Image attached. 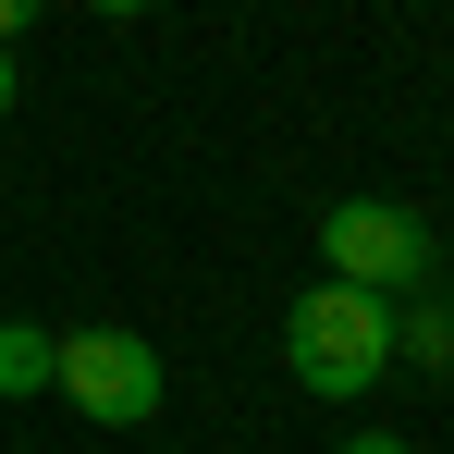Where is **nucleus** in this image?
I'll list each match as a JSON object with an SVG mask.
<instances>
[{
  "label": "nucleus",
  "instance_id": "nucleus-6",
  "mask_svg": "<svg viewBox=\"0 0 454 454\" xmlns=\"http://www.w3.org/2000/svg\"><path fill=\"white\" fill-rule=\"evenodd\" d=\"M37 12H50V0H0V50H12V37H25Z\"/></svg>",
  "mask_w": 454,
  "mask_h": 454
},
{
  "label": "nucleus",
  "instance_id": "nucleus-8",
  "mask_svg": "<svg viewBox=\"0 0 454 454\" xmlns=\"http://www.w3.org/2000/svg\"><path fill=\"white\" fill-rule=\"evenodd\" d=\"M86 12H111V25H136V12H160V0H86Z\"/></svg>",
  "mask_w": 454,
  "mask_h": 454
},
{
  "label": "nucleus",
  "instance_id": "nucleus-7",
  "mask_svg": "<svg viewBox=\"0 0 454 454\" xmlns=\"http://www.w3.org/2000/svg\"><path fill=\"white\" fill-rule=\"evenodd\" d=\"M344 454H418V442H405V430H356Z\"/></svg>",
  "mask_w": 454,
  "mask_h": 454
},
{
  "label": "nucleus",
  "instance_id": "nucleus-1",
  "mask_svg": "<svg viewBox=\"0 0 454 454\" xmlns=\"http://www.w3.org/2000/svg\"><path fill=\"white\" fill-rule=\"evenodd\" d=\"M283 369H295V393H332V405H356L380 369H393V295H369V283H307L295 307H283Z\"/></svg>",
  "mask_w": 454,
  "mask_h": 454
},
{
  "label": "nucleus",
  "instance_id": "nucleus-3",
  "mask_svg": "<svg viewBox=\"0 0 454 454\" xmlns=\"http://www.w3.org/2000/svg\"><path fill=\"white\" fill-rule=\"evenodd\" d=\"M50 393L74 405L86 430H148L172 380H160V344H148V332L86 319V332H62V356H50Z\"/></svg>",
  "mask_w": 454,
  "mask_h": 454
},
{
  "label": "nucleus",
  "instance_id": "nucleus-9",
  "mask_svg": "<svg viewBox=\"0 0 454 454\" xmlns=\"http://www.w3.org/2000/svg\"><path fill=\"white\" fill-rule=\"evenodd\" d=\"M12 98H25V86H12V50H0V123H12Z\"/></svg>",
  "mask_w": 454,
  "mask_h": 454
},
{
  "label": "nucleus",
  "instance_id": "nucleus-5",
  "mask_svg": "<svg viewBox=\"0 0 454 454\" xmlns=\"http://www.w3.org/2000/svg\"><path fill=\"white\" fill-rule=\"evenodd\" d=\"M50 356H62V332H37V319H0V393H50Z\"/></svg>",
  "mask_w": 454,
  "mask_h": 454
},
{
  "label": "nucleus",
  "instance_id": "nucleus-4",
  "mask_svg": "<svg viewBox=\"0 0 454 454\" xmlns=\"http://www.w3.org/2000/svg\"><path fill=\"white\" fill-rule=\"evenodd\" d=\"M393 356L454 380V295H393Z\"/></svg>",
  "mask_w": 454,
  "mask_h": 454
},
{
  "label": "nucleus",
  "instance_id": "nucleus-2",
  "mask_svg": "<svg viewBox=\"0 0 454 454\" xmlns=\"http://www.w3.org/2000/svg\"><path fill=\"white\" fill-rule=\"evenodd\" d=\"M319 270L332 283H369V295H430L442 283V233L405 197H332L319 209Z\"/></svg>",
  "mask_w": 454,
  "mask_h": 454
}]
</instances>
